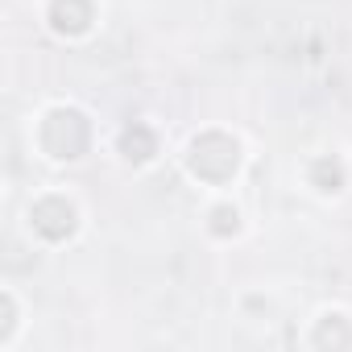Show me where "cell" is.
I'll use <instances>...</instances> for the list:
<instances>
[{"instance_id":"obj_5","label":"cell","mask_w":352,"mask_h":352,"mask_svg":"<svg viewBox=\"0 0 352 352\" xmlns=\"http://www.w3.org/2000/svg\"><path fill=\"white\" fill-rule=\"evenodd\" d=\"M120 153H124L129 162H149V157L157 153L153 129H149V124H129V129L120 133Z\"/></svg>"},{"instance_id":"obj_2","label":"cell","mask_w":352,"mask_h":352,"mask_svg":"<svg viewBox=\"0 0 352 352\" xmlns=\"http://www.w3.org/2000/svg\"><path fill=\"white\" fill-rule=\"evenodd\" d=\"M187 170L195 174V179H204V183H228L241 170V145L228 133H204V137L191 141Z\"/></svg>"},{"instance_id":"obj_7","label":"cell","mask_w":352,"mask_h":352,"mask_svg":"<svg viewBox=\"0 0 352 352\" xmlns=\"http://www.w3.org/2000/svg\"><path fill=\"white\" fill-rule=\"evenodd\" d=\"M311 187L315 191H340L344 187V166L336 162V157H315L311 162Z\"/></svg>"},{"instance_id":"obj_8","label":"cell","mask_w":352,"mask_h":352,"mask_svg":"<svg viewBox=\"0 0 352 352\" xmlns=\"http://www.w3.org/2000/svg\"><path fill=\"white\" fill-rule=\"evenodd\" d=\"M212 232H216V236L236 232V212H232V208H216V212H212Z\"/></svg>"},{"instance_id":"obj_3","label":"cell","mask_w":352,"mask_h":352,"mask_svg":"<svg viewBox=\"0 0 352 352\" xmlns=\"http://www.w3.org/2000/svg\"><path fill=\"white\" fill-rule=\"evenodd\" d=\"M30 224H34V232L42 241L58 245V241H67L75 232V204L63 199V195H46V199H38L30 208Z\"/></svg>"},{"instance_id":"obj_4","label":"cell","mask_w":352,"mask_h":352,"mask_svg":"<svg viewBox=\"0 0 352 352\" xmlns=\"http://www.w3.org/2000/svg\"><path fill=\"white\" fill-rule=\"evenodd\" d=\"M96 21V5L91 0H50V25L67 38H79L87 34Z\"/></svg>"},{"instance_id":"obj_1","label":"cell","mask_w":352,"mask_h":352,"mask_svg":"<svg viewBox=\"0 0 352 352\" xmlns=\"http://www.w3.org/2000/svg\"><path fill=\"white\" fill-rule=\"evenodd\" d=\"M38 145L58 157V162H75L87 153L91 145V124L79 108H50L42 116V129H38Z\"/></svg>"},{"instance_id":"obj_6","label":"cell","mask_w":352,"mask_h":352,"mask_svg":"<svg viewBox=\"0 0 352 352\" xmlns=\"http://www.w3.org/2000/svg\"><path fill=\"white\" fill-rule=\"evenodd\" d=\"M311 344L315 348H348L352 344V331L344 327V315H323L319 319V327H315V336H311Z\"/></svg>"}]
</instances>
